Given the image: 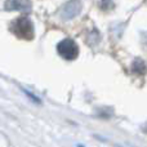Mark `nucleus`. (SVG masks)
Returning <instances> with one entry per match:
<instances>
[{
  "label": "nucleus",
  "instance_id": "7ed1b4c3",
  "mask_svg": "<svg viewBox=\"0 0 147 147\" xmlns=\"http://www.w3.org/2000/svg\"><path fill=\"white\" fill-rule=\"evenodd\" d=\"M80 10H81L80 1H78V0H72V1L66 3V4L62 7L61 12H59V16H61L62 20L69 21L74 17H76V16L80 13Z\"/></svg>",
  "mask_w": 147,
  "mask_h": 147
},
{
  "label": "nucleus",
  "instance_id": "f03ea898",
  "mask_svg": "<svg viewBox=\"0 0 147 147\" xmlns=\"http://www.w3.org/2000/svg\"><path fill=\"white\" fill-rule=\"evenodd\" d=\"M57 51L61 54L62 58L67 59V61H71L75 59L79 54V47L71 39H63L61 43H58L57 45Z\"/></svg>",
  "mask_w": 147,
  "mask_h": 147
},
{
  "label": "nucleus",
  "instance_id": "0eeeda50",
  "mask_svg": "<svg viewBox=\"0 0 147 147\" xmlns=\"http://www.w3.org/2000/svg\"><path fill=\"white\" fill-rule=\"evenodd\" d=\"M143 130H145V132H147V124L145 125V127H143Z\"/></svg>",
  "mask_w": 147,
  "mask_h": 147
},
{
  "label": "nucleus",
  "instance_id": "20e7f679",
  "mask_svg": "<svg viewBox=\"0 0 147 147\" xmlns=\"http://www.w3.org/2000/svg\"><path fill=\"white\" fill-rule=\"evenodd\" d=\"M5 10H20L23 13H28L31 10L30 0H7Z\"/></svg>",
  "mask_w": 147,
  "mask_h": 147
},
{
  "label": "nucleus",
  "instance_id": "f257e3e1",
  "mask_svg": "<svg viewBox=\"0 0 147 147\" xmlns=\"http://www.w3.org/2000/svg\"><path fill=\"white\" fill-rule=\"evenodd\" d=\"M10 31L14 34L17 38L31 40L34 38V25L30 18L20 17L10 23Z\"/></svg>",
  "mask_w": 147,
  "mask_h": 147
},
{
  "label": "nucleus",
  "instance_id": "423d86ee",
  "mask_svg": "<svg viewBox=\"0 0 147 147\" xmlns=\"http://www.w3.org/2000/svg\"><path fill=\"white\" fill-rule=\"evenodd\" d=\"M99 7H101L102 10H110L114 7V3H112V0H101Z\"/></svg>",
  "mask_w": 147,
  "mask_h": 147
},
{
  "label": "nucleus",
  "instance_id": "39448f33",
  "mask_svg": "<svg viewBox=\"0 0 147 147\" xmlns=\"http://www.w3.org/2000/svg\"><path fill=\"white\" fill-rule=\"evenodd\" d=\"M133 71L138 75H142V74L146 72V63L142 61V59L137 58L134 62H133Z\"/></svg>",
  "mask_w": 147,
  "mask_h": 147
}]
</instances>
